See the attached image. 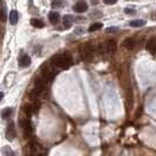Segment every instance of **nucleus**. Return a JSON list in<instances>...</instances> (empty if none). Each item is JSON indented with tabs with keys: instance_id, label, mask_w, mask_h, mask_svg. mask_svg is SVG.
Listing matches in <instances>:
<instances>
[{
	"instance_id": "obj_1",
	"label": "nucleus",
	"mask_w": 156,
	"mask_h": 156,
	"mask_svg": "<svg viewBox=\"0 0 156 156\" xmlns=\"http://www.w3.org/2000/svg\"><path fill=\"white\" fill-rule=\"evenodd\" d=\"M51 63L55 68L65 69V68H68L72 65V56L68 53H61V54L54 55L51 60Z\"/></svg>"
},
{
	"instance_id": "obj_2",
	"label": "nucleus",
	"mask_w": 156,
	"mask_h": 156,
	"mask_svg": "<svg viewBox=\"0 0 156 156\" xmlns=\"http://www.w3.org/2000/svg\"><path fill=\"white\" fill-rule=\"evenodd\" d=\"M99 52L101 54H113L116 52V42L115 40H107L99 47Z\"/></svg>"
},
{
	"instance_id": "obj_3",
	"label": "nucleus",
	"mask_w": 156,
	"mask_h": 156,
	"mask_svg": "<svg viewBox=\"0 0 156 156\" xmlns=\"http://www.w3.org/2000/svg\"><path fill=\"white\" fill-rule=\"evenodd\" d=\"M56 75V70H55V67L51 63V65H46L44 68H42V72H41V78L44 79L46 82H49L52 81L54 76Z\"/></svg>"
},
{
	"instance_id": "obj_4",
	"label": "nucleus",
	"mask_w": 156,
	"mask_h": 156,
	"mask_svg": "<svg viewBox=\"0 0 156 156\" xmlns=\"http://www.w3.org/2000/svg\"><path fill=\"white\" fill-rule=\"evenodd\" d=\"M79 51H80V55H81L82 60H85V61H90L92 60V58H93V48L89 44L81 45Z\"/></svg>"
},
{
	"instance_id": "obj_5",
	"label": "nucleus",
	"mask_w": 156,
	"mask_h": 156,
	"mask_svg": "<svg viewBox=\"0 0 156 156\" xmlns=\"http://www.w3.org/2000/svg\"><path fill=\"white\" fill-rule=\"evenodd\" d=\"M39 107H40L39 102L34 101V102H32V103H27V105H25V106H23V112H25V114H26L27 116H31V115H33L34 113H37V112H38Z\"/></svg>"
},
{
	"instance_id": "obj_6",
	"label": "nucleus",
	"mask_w": 156,
	"mask_h": 156,
	"mask_svg": "<svg viewBox=\"0 0 156 156\" xmlns=\"http://www.w3.org/2000/svg\"><path fill=\"white\" fill-rule=\"evenodd\" d=\"M20 126L23 129L26 136H31L32 134H33V127H32V123L30 120H21L20 121Z\"/></svg>"
},
{
	"instance_id": "obj_7",
	"label": "nucleus",
	"mask_w": 156,
	"mask_h": 156,
	"mask_svg": "<svg viewBox=\"0 0 156 156\" xmlns=\"http://www.w3.org/2000/svg\"><path fill=\"white\" fill-rule=\"evenodd\" d=\"M31 62H32L31 58L27 54H21L19 56V59H18V63H19V66H20L21 68L28 67V66L31 65Z\"/></svg>"
},
{
	"instance_id": "obj_8",
	"label": "nucleus",
	"mask_w": 156,
	"mask_h": 156,
	"mask_svg": "<svg viewBox=\"0 0 156 156\" xmlns=\"http://www.w3.org/2000/svg\"><path fill=\"white\" fill-rule=\"evenodd\" d=\"M87 8H88V5H87L85 1H78V2L73 6L74 12H78V13H83V12H86Z\"/></svg>"
},
{
	"instance_id": "obj_9",
	"label": "nucleus",
	"mask_w": 156,
	"mask_h": 156,
	"mask_svg": "<svg viewBox=\"0 0 156 156\" xmlns=\"http://www.w3.org/2000/svg\"><path fill=\"white\" fill-rule=\"evenodd\" d=\"M146 48L147 51L153 53V54H156V38H151L147 41L146 44Z\"/></svg>"
},
{
	"instance_id": "obj_10",
	"label": "nucleus",
	"mask_w": 156,
	"mask_h": 156,
	"mask_svg": "<svg viewBox=\"0 0 156 156\" xmlns=\"http://www.w3.org/2000/svg\"><path fill=\"white\" fill-rule=\"evenodd\" d=\"M122 46L125 47L126 49L132 51V49H134L135 46H136V41H135V39H133V38H127V39L123 40Z\"/></svg>"
},
{
	"instance_id": "obj_11",
	"label": "nucleus",
	"mask_w": 156,
	"mask_h": 156,
	"mask_svg": "<svg viewBox=\"0 0 156 156\" xmlns=\"http://www.w3.org/2000/svg\"><path fill=\"white\" fill-rule=\"evenodd\" d=\"M6 137H7L8 140H13L16 137V130H14V125L13 123H9V126L7 127Z\"/></svg>"
},
{
	"instance_id": "obj_12",
	"label": "nucleus",
	"mask_w": 156,
	"mask_h": 156,
	"mask_svg": "<svg viewBox=\"0 0 156 156\" xmlns=\"http://www.w3.org/2000/svg\"><path fill=\"white\" fill-rule=\"evenodd\" d=\"M18 20H19V14H18V12H16V9L11 11V13H9V23H12V25H16Z\"/></svg>"
},
{
	"instance_id": "obj_13",
	"label": "nucleus",
	"mask_w": 156,
	"mask_h": 156,
	"mask_svg": "<svg viewBox=\"0 0 156 156\" xmlns=\"http://www.w3.org/2000/svg\"><path fill=\"white\" fill-rule=\"evenodd\" d=\"M48 18H49V21L55 25V23H59V20H60V14L58 12H51L48 14Z\"/></svg>"
},
{
	"instance_id": "obj_14",
	"label": "nucleus",
	"mask_w": 156,
	"mask_h": 156,
	"mask_svg": "<svg viewBox=\"0 0 156 156\" xmlns=\"http://www.w3.org/2000/svg\"><path fill=\"white\" fill-rule=\"evenodd\" d=\"M31 25L34 27H38V28H42L44 27V21L40 20V19H32Z\"/></svg>"
},
{
	"instance_id": "obj_15",
	"label": "nucleus",
	"mask_w": 156,
	"mask_h": 156,
	"mask_svg": "<svg viewBox=\"0 0 156 156\" xmlns=\"http://www.w3.org/2000/svg\"><path fill=\"white\" fill-rule=\"evenodd\" d=\"M143 25H146V21H144V20H132V21L129 23V26H132V27H141V26H143Z\"/></svg>"
},
{
	"instance_id": "obj_16",
	"label": "nucleus",
	"mask_w": 156,
	"mask_h": 156,
	"mask_svg": "<svg viewBox=\"0 0 156 156\" xmlns=\"http://www.w3.org/2000/svg\"><path fill=\"white\" fill-rule=\"evenodd\" d=\"M72 23H73V16H65V19H63V25H65V27H66V28H69Z\"/></svg>"
},
{
	"instance_id": "obj_17",
	"label": "nucleus",
	"mask_w": 156,
	"mask_h": 156,
	"mask_svg": "<svg viewBox=\"0 0 156 156\" xmlns=\"http://www.w3.org/2000/svg\"><path fill=\"white\" fill-rule=\"evenodd\" d=\"M101 27H103V25H102L101 23H92V25H90V27L88 28V31H89V32L98 31V30H100Z\"/></svg>"
},
{
	"instance_id": "obj_18",
	"label": "nucleus",
	"mask_w": 156,
	"mask_h": 156,
	"mask_svg": "<svg viewBox=\"0 0 156 156\" xmlns=\"http://www.w3.org/2000/svg\"><path fill=\"white\" fill-rule=\"evenodd\" d=\"M12 108H9V107H7V108H5V109L2 110V113H1V116H2V119H8V117L12 115Z\"/></svg>"
},
{
	"instance_id": "obj_19",
	"label": "nucleus",
	"mask_w": 156,
	"mask_h": 156,
	"mask_svg": "<svg viewBox=\"0 0 156 156\" xmlns=\"http://www.w3.org/2000/svg\"><path fill=\"white\" fill-rule=\"evenodd\" d=\"M4 155L5 156H14L16 154L13 153V150H12V149H9V148L6 147V148H4Z\"/></svg>"
},
{
	"instance_id": "obj_20",
	"label": "nucleus",
	"mask_w": 156,
	"mask_h": 156,
	"mask_svg": "<svg viewBox=\"0 0 156 156\" xmlns=\"http://www.w3.org/2000/svg\"><path fill=\"white\" fill-rule=\"evenodd\" d=\"M63 5V1L62 0H54V1H53V2H52V6H53V7H61V6H62Z\"/></svg>"
},
{
	"instance_id": "obj_21",
	"label": "nucleus",
	"mask_w": 156,
	"mask_h": 156,
	"mask_svg": "<svg viewBox=\"0 0 156 156\" xmlns=\"http://www.w3.org/2000/svg\"><path fill=\"white\" fill-rule=\"evenodd\" d=\"M125 12L127 14H135V9H133V8H130V7L125 8Z\"/></svg>"
},
{
	"instance_id": "obj_22",
	"label": "nucleus",
	"mask_w": 156,
	"mask_h": 156,
	"mask_svg": "<svg viewBox=\"0 0 156 156\" xmlns=\"http://www.w3.org/2000/svg\"><path fill=\"white\" fill-rule=\"evenodd\" d=\"M107 5H114V4H116L117 2V0H103Z\"/></svg>"
},
{
	"instance_id": "obj_23",
	"label": "nucleus",
	"mask_w": 156,
	"mask_h": 156,
	"mask_svg": "<svg viewBox=\"0 0 156 156\" xmlns=\"http://www.w3.org/2000/svg\"><path fill=\"white\" fill-rule=\"evenodd\" d=\"M5 12H6V9H5V6L2 7V20H5L6 19V14H5Z\"/></svg>"
},
{
	"instance_id": "obj_24",
	"label": "nucleus",
	"mask_w": 156,
	"mask_h": 156,
	"mask_svg": "<svg viewBox=\"0 0 156 156\" xmlns=\"http://www.w3.org/2000/svg\"><path fill=\"white\" fill-rule=\"evenodd\" d=\"M39 156H45V155H44V154H41V155H39Z\"/></svg>"
}]
</instances>
